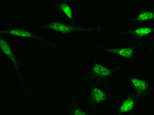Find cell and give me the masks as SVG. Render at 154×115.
Listing matches in <instances>:
<instances>
[{"mask_svg": "<svg viewBox=\"0 0 154 115\" xmlns=\"http://www.w3.org/2000/svg\"><path fill=\"white\" fill-rule=\"evenodd\" d=\"M61 8L63 12L65 13V14L68 16V18L70 19H72V10L69 6L65 4H63L61 5Z\"/></svg>", "mask_w": 154, "mask_h": 115, "instance_id": "cell-12", "label": "cell"}, {"mask_svg": "<svg viewBox=\"0 0 154 115\" xmlns=\"http://www.w3.org/2000/svg\"><path fill=\"white\" fill-rule=\"evenodd\" d=\"M140 99L134 91L128 93L119 103L117 115H135L139 106Z\"/></svg>", "mask_w": 154, "mask_h": 115, "instance_id": "cell-5", "label": "cell"}, {"mask_svg": "<svg viewBox=\"0 0 154 115\" xmlns=\"http://www.w3.org/2000/svg\"><path fill=\"white\" fill-rule=\"evenodd\" d=\"M1 49L2 51H3L5 53L6 55H7V56H8L10 58H11L12 63H14V66H17L18 65V63L17 62L16 58L14 56V55L12 54V52L11 51V49L9 48L8 45H7V43H6L5 41L4 40H1Z\"/></svg>", "mask_w": 154, "mask_h": 115, "instance_id": "cell-8", "label": "cell"}, {"mask_svg": "<svg viewBox=\"0 0 154 115\" xmlns=\"http://www.w3.org/2000/svg\"><path fill=\"white\" fill-rule=\"evenodd\" d=\"M151 76H152L154 77V74H151Z\"/></svg>", "mask_w": 154, "mask_h": 115, "instance_id": "cell-14", "label": "cell"}, {"mask_svg": "<svg viewBox=\"0 0 154 115\" xmlns=\"http://www.w3.org/2000/svg\"><path fill=\"white\" fill-rule=\"evenodd\" d=\"M116 96L106 92L104 90L103 86H95L91 90L89 99V105L91 106V112L96 110L98 105L105 101L116 99Z\"/></svg>", "mask_w": 154, "mask_h": 115, "instance_id": "cell-6", "label": "cell"}, {"mask_svg": "<svg viewBox=\"0 0 154 115\" xmlns=\"http://www.w3.org/2000/svg\"><path fill=\"white\" fill-rule=\"evenodd\" d=\"M51 27L53 28V29L56 30L63 33L69 32L71 30V28L69 27L58 23H53V24L51 25Z\"/></svg>", "mask_w": 154, "mask_h": 115, "instance_id": "cell-9", "label": "cell"}, {"mask_svg": "<svg viewBox=\"0 0 154 115\" xmlns=\"http://www.w3.org/2000/svg\"></svg>", "mask_w": 154, "mask_h": 115, "instance_id": "cell-15", "label": "cell"}, {"mask_svg": "<svg viewBox=\"0 0 154 115\" xmlns=\"http://www.w3.org/2000/svg\"><path fill=\"white\" fill-rule=\"evenodd\" d=\"M119 33L126 37L131 43H143L144 40L154 35V25H142L122 30Z\"/></svg>", "mask_w": 154, "mask_h": 115, "instance_id": "cell-3", "label": "cell"}, {"mask_svg": "<svg viewBox=\"0 0 154 115\" xmlns=\"http://www.w3.org/2000/svg\"><path fill=\"white\" fill-rule=\"evenodd\" d=\"M123 69L133 70L136 73L138 74V72L136 71L134 68L130 65H120L116 67H109L100 63H95L91 67V76L92 79L99 83L100 86L104 87L114 77L116 72Z\"/></svg>", "mask_w": 154, "mask_h": 115, "instance_id": "cell-1", "label": "cell"}, {"mask_svg": "<svg viewBox=\"0 0 154 115\" xmlns=\"http://www.w3.org/2000/svg\"><path fill=\"white\" fill-rule=\"evenodd\" d=\"M10 33L13 35H18L20 37H31V34L29 32L22 30H12L10 31Z\"/></svg>", "mask_w": 154, "mask_h": 115, "instance_id": "cell-11", "label": "cell"}, {"mask_svg": "<svg viewBox=\"0 0 154 115\" xmlns=\"http://www.w3.org/2000/svg\"><path fill=\"white\" fill-rule=\"evenodd\" d=\"M67 115H91L88 114L87 112L78 106H75L73 108H71L70 112Z\"/></svg>", "mask_w": 154, "mask_h": 115, "instance_id": "cell-10", "label": "cell"}, {"mask_svg": "<svg viewBox=\"0 0 154 115\" xmlns=\"http://www.w3.org/2000/svg\"><path fill=\"white\" fill-rule=\"evenodd\" d=\"M123 78L130 81L135 94L141 98H151L154 92V86L151 80L142 76L125 74Z\"/></svg>", "mask_w": 154, "mask_h": 115, "instance_id": "cell-2", "label": "cell"}, {"mask_svg": "<svg viewBox=\"0 0 154 115\" xmlns=\"http://www.w3.org/2000/svg\"><path fill=\"white\" fill-rule=\"evenodd\" d=\"M143 45V43H131V45L125 47L106 49V50L108 52L116 54L122 58L129 64L130 66L134 68L136 66L137 52Z\"/></svg>", "mask_w": 154, "mask_h": 115, "instance_id": "cell-4", "label": "cell"}, {"mask_svg": "<svg viewBox=\"0 0 154 115\" xmlns=\"http://www.w3.org/2000/svg\"><path fill=\"white\" fill-rule=\"evenodd\" d=\"M134 26L150 24L154 25V7H145L128 19Z\"/></svg>", "mask_w": 154, "mask_h": 115, "instance_id": "cell-7", "label": "cell"}, {"mask_svg": "<svg viewBox=\"0 0 154 115\" xmlns=\"http://www.w3.org/2000/svg\"><path fill=\"white\" fill-rule=\"evenodd\" d=\"M147 51L154 53V40L147 47Z\"/></svg>", "mask_w": 154, "mask_h": 115, "instance_id": "cell-13", "label": "cell"}]
</instances>
